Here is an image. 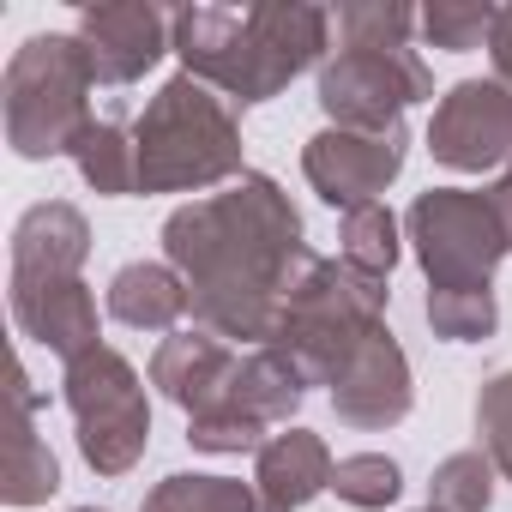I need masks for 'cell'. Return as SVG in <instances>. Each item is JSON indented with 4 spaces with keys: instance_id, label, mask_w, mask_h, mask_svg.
Masks as SVG:
<instances>
[{
    "instance_id": "obj_12",
    "label": "cell",
    "mask_w": 512,
    "mask_h": 512,
    "mask_svg": "<svg viewBox=\"0 0 512 512\" xmlns=\"http://www.w3.org/2000/svg\"><path fill=\"white\" fill-rule=\"evenodd\" d=\"M410 398H416L410 392V362H404V350H398V338L386 326L332 380V410L350 428H392V422L410 416Z\"/></svg>"
},
{
    "instance_id": "obj_30",
    "label": "cell",
    "mask_w": 512,
    "mask_h": 512,
    "mask_svg": "<svg viewBox=\"0 0 512 512\" xmlns=\"http://www.w3.org/2000/svg\"><path fill=\"white\" fill-rule=\"evenodd\" d=\"M73 512H97V506H73Z\"/></svg>"
},
{
    "instance_id": "obj_9",
    "label": "cell",
    "mask_w": 512,
    "mask_h": 512,
    "mask_svg": "<svg viewBox=\"0 0 512 512\" xmlns=\"http://www.w3.org/2000/svg\"><path fill=\"white\" fill-rule=\"evenodd\" d=\"M410 157V133H350V127H326L308 139L302 151V175L314 181V193L332 211H356V205H380V193L398 181Z\"/></svg>"
},
{
    "instance_id": "obj_3",
    "label": "cell",
    "mask_w": 512,
    "mask_h": 512,
    "mask_svg": "<svg viewBox=\"0 0 512 512\" xmlns=\"http://www.w3.org/2000/svg\"><path fill=\"white\" fill-rule=\"evenodd\" d=\"M133 145H139V193H205L241 175L235 103L199 85L193 73H175L145 103V115L133 121Z\"/></svg>"
},
{
    "instance_id": "obj_14",
    "label": "cell",
    "mask_w": 512,
    "mask_h": 512,
    "mask_svg": "<svg viewBox=\"0 0 512 512\" xmlns=\"http://www.w3.org/2000/svg\"><path fill=\"white\" fill-rule=\"evenodd\" d=\"M235 350L217 338V332H169L163 344H157V356H151V386L169 398V404H181L187 416H199L205 404H217L223 398V386H229V374H235Z\"/></svg>"
},
{
    "instance_id": "obj_16",
    "label": "cell",
    "mask_w": 512,
    "mask_h": 512,
    "mask_svg": "<svg viewBox=\"0 0 512 512\" xmlns=\"http://www.w3.org/2000/svg\"><path fill=\"white\" fill-rule=\"evenodd\" d=\"M91 253V229L73 205L49 199V205H31L13 229V278H79Z\"/></svg>"
},
{
    "instance_id": "obj_24",
    "label": "cell",
    "mask_w": 512,
    "mask_h": 512,
    "mask_svg": "<svg viewBox=\"0 0 512 512\" xmlns=\"http://www.w3.org/2000/svg\"><path fill=\"white\" fill-rule=\"evenodd\" d=\"M494 320H500L494 290H428V326L446 344H476L494 332Z\"/></svg>"
},
{
    "instance_id": "obj_11",
    "label": "cell",
    "mask_w": 512,
    "mask_h": 512,
    "mask_svg": "<svg viewBox=\"0 0 512 512\" xmlns=\"http://www.w3.org/2000/svg\"><path fill=\"white\" fill-rule=\"evenodd\" d=\"M79 43L91 55L97 85H139L175 49V31L151 0H103L79 13Z\"/></svg>"
},
{
    "instance_id": "obj_25",
    "label": "cell",
    "mask_w": 512,
    "mask_h": 512,
    "mask_svg": "<svg viewBox=\"0 0 512 512\" xmlns=\"http://www.w3.org/2000/svg\"><path fill=\"white\" fill-rule=\"evenodd\" d=\"M338 31H344V49H410L416 13L386 7V0H356V7H338Z\"/></svg>"
},
{
    "instance_id": "obj_1",
    "label": "cell",
    "mask_w": 512,
    "mask_h": 512,
    "mask_svg": "<svg viewBox=\"0 0 512 512\" xmlns=\"http://www.w3.org/2000/svg\"><path fill=\"white\" fill-rule=\"evenodd\" d=\"M163 253L193 290V320L217 338L272 344L290 284L308 272L302 217L272 175L193 199L163 223Z\"/></svg>"
},
{
    "instance_id": "obj_28",
    "label": "cell",
    "mask_w": 512,
    "mask_h": 512,
    "mask_svg": "<svg viewBox=\"0 0 512 512\" xmlns=\"http://www.w3.org/2000/svg\"><path fill=\"white\" fill-rule=\"evenodd\" d=\"M488 55H494V79L512 91V7H500V19H494V37H488Z\"/></svg>"
},
{
    "instance_id": "obj_15",
    "label": "cell",
    "mask_w": 512,
    "mask_h": 512,
    "mask_svg": "<svg viewBox=\"0 0 512 512\" xmlns=\"http://www.w3.org/2000/svg\"><path fill=\"white\" fill-rule=\"evenodd\" d=\"M332 452L320 434L308 428H290V434H272L260 446V464H253V494H260L266 512H296L308 506L320 488H332Z\"/></svg>"
},
{
    "instance_id": "obj_27",
    "label": "cell",
    "mask_w": 512,
    "mask_h": 512,
    "mask_svg": "<svg viewBox=\"0 0 512 512\" xmlns=\"http://www.w3.org/2000/svg\"><path fill=\"white\" fill-rule=\"evenodd\" d=\"M476 434H482V452L494 458V470L512 482V374H494L476 398Z\"/></svg>"
},
{
    "instance_id": "obj_23",
    "label": "cell",
    "mask_w": 512,
    "mask_h": 512,
    "mask_svg": "<svg viewBox=\"0 0 512 512\" xmlns=\"http://www.w3.org/2000/svg\"><path fill=\"white\" fill-rule=\"evenodd\" d=\"M494 19H500V7H488V0H434V7L416 13L422 37H428L434 49H446V55L482 49V43L494 37Z\"/></svg>"
},
{
    "instance_id": "obj_8",
    "label": "cell",
    "mask_w": 512,
    "mask_h": 512,
    "mask_svg": "<svg viewBox=\"0 0 512 512\" xmlns=\"http://www.w3.org/2000/svg\"><path fill=\"white\" fill-rule=\"evenodd\" d=\"M422 97H434V79L416 49H338V61L320 73V109L350 133H392Z\"/></svg>"
},
{
    "instance_id": "obj_19",
    "label": "cell",
    "mask_w": 512,
    "mask_h": 512,
    "mask_svg": "<svg viewBox=\"0 0 512 512\" xmlns=\"http://www.w3.org/2000/svg\"><path fill=\"white\" fill-rule=\"evenodd\" d=\"M73 163H79V175H85L97 193H109V199L139 193V145H133V133H127L121 121H91V127L79 133V145H73Z\"/></svg>"
},
{
    "instance_id": "obj_21",
    "label": "cell",
    "mask_w": 512,
    "mask_h": 512,
    "mask_svg": "<svg viewBox=\"0 0 512 512\" xmlns=\"http://www.w3.org/2000/svg\"><path fill=\"white\" fill-rule=\"evenodd\" d=\"M494 458L482 452V446H470V452H452L440 470H434V482H428V512H488V500H494Z\"/></svg>"
},
{
    "instance_id": "obj_29",
    "label": "cell",
    "mask_w": 512,
    "mask_h": 512,
    "mask_svg": "<svg viewBox=\"0 0 512 512\" xmlns=\"http://www.w3.org/2000/svg\"><path fill=\"white\" fill-rule=\"evenodd\" d=\"M488 193H494V205H500V217H506V229H512V169H506Z\"/></svg>"
},
{
    "instance_id": "obj_20",
    "label": "cell",
    "mask_w": 512,
    "mask_h": 512,
    "mask_svg": "<svg viewBox=\"0 0 512 512\" xmlns=\"http://www.w3.org/2000/svg\"><path fill=\"white\" fill-rule=\"evenodd\" d=\"M139 512H260L253 488L235 476H163Z\"/></svg>"
},
{
    "instance_id": "obj_18",
    "label": "cell",
    "mask_w": 512,
    "mask_h": 512,
    "mask_svg": "<svg viewBox=\"0 0 512 512\" xmlns=\"http://www.w3.org/2000/svg\"><path fill=\"white\" fill-rule=\"evenodd\" d=\"M13 386H19V434H13V464H7V506H37V500H49L55 488H61V464H55V452H49V440L37 434V392H31V380H25V368L13 374Z\"/></svg>"
},
{
    "instance_id": "obj_17",
    "label": "cell",
    "mask_w": 512,
    "mask_h": 512,
    "mask_svg": "<svg viewBox=\"0 0 512 512\" xmlns=\"http://www.w3.org/2000/svg\"><path fill=\"white\" fill-rule=\"evenodd\" d=\"M187 308H193V290H187V278L175 266L139 260V266H121L109 278V314L121 326H133V332H175V320Z\"/></svg>"
},
{
    "instance_id": "obj_7",
    "label": "cell",
    "mask_w": 512,
    "mask_h": 512,
    "mask_svg": "<svg viewBox=\"0 0 512 512\" xmlns=\"http://www.w3.org/2000/svg\"><path fill=\"white\" fill-rule=\"evenodd\" d=\"M67 410L79 422V452L97 476H127L151 440V404L145 386L133 374V362L109 344H97L91 356L67 362Z\"/></svg>"
},
{
    "instance_id": "obj_5",
    "label": "cell",
    "mask_w": 512,
    "mask_h": 512,
    "mask_svg": "<svg viewBox=\"0 0 512 512\" xmlns=\"http://www.w3.org/2000/svg\"><path fill=\"white\" fill-rule=\"evenodd\" d=\"M91 55L79 37H31L13 61H7V145L31 163L43 157H73L79 133L97 121L91 115Z\"/></svg>"
},
{
    "instance_id": "obj_4",
    "label": "cell",
    "mask_w": 512,
    "mask_h": 512,
    "mask_svg": "<svg viewBox=\"0 0 512 512\" xmlns=\"http://www.w3.org/2000/svg\"><path fill=\"white\" fill-rule=\"evenodd\" d=\"M386 278H368L344 260H308V272L290 284L284 296V314H278V332H272V350H284L308 386H332L344 374V362L380 332V314H386Z\"/></svg>"
},
{
    "instance_id": "obj_6",
    "label": "cell",
    "mask_w": 512,
    "mask_h": 512,
    "mask_svg": "<svg viewBox=\"0 0 512 512\" xmlns=\"http://www.w3.org/2000/svg\"><path fill=\"white\" fill-rule=\"evenodd\" d=\"M410 241L434 290H488L494 266L512 253V229L494 193L470 187H428L410 205Z\"/></svg>"
},
{
    "instance_id": "obj_26",
    "label": "cell",
    "mask_w": 512,
    "mask_h": 512,
    "mask_svg": "<svg viewBox=\"0 0 512 512\" xmlns=\"http://www.w3.org/2000/svg\"><path fill=\"white\" fill-rule=\"evenodd\" d=\"M332 488H338V500L374 512V506H392V500H398L404 476H398V464H392L386 452H350V458H338Z\"/></svg>"
},
{
    "instance_id": "obj_13",
    "label": "cell",
    "mask_w": 512,
    "mask_h": 512,
    "mask_svg": "<svg viewBox=\"0 0 512 512\" xmlns=\"http://www.w3.org/2000/svg\"><path fill=\"white\" fill-rule=\"evenodd\" d=\"M13 320L61 362L97 350V296L85 290V278H13Z\"/></svg>"
},
{
    "instance_id": "obj_10",
    "label": "cell",
    "mask_w": 512,
    "mask_h": 512,
    "mask_svg": "<svg viewBox=\"0 0 512 512\" xmlns=\"http://www.w3.org/2000/svg\"><path fill=\"white\" fill-rule=\"evenodd\" d=\"M428 151H434V163H446L458 175L512 163V91L500 79L452 85L428 121Z\"/></svg>"
},
{
    "instance_id": "obj_2",
    "label": "cell",
    "mask_w": 512,
    "mask_h": 512,
    "mask_svg": "<svg viewBox=\"0 0 512 512\" xmlns=\"http://www.w3.org/2000/svg\"><path fill=\"white\" fill-rule=\"evenodd\" d=\"M320 7H181L169 19L175 55L187 73L229 103H272L296 73H308L326 49Z\"/></svg>"
},
{
    "instance_id": "obj_22",
    "label": "cell",
    "mask_w": 512,
    "mask_h": 512,
    "mask_svg": "<svg viewBox=\"0 0 512 512\" xmlns=\"http://www.w3.org/2000/svg\"><path fill=\"white\" fill-rule=\"evenodd\" d=\"M338 241H344V266H356V272H368V278H386V272L398 266V217H392L386 205H356V211H344Z\"/></svg>"
}]
</instances>
